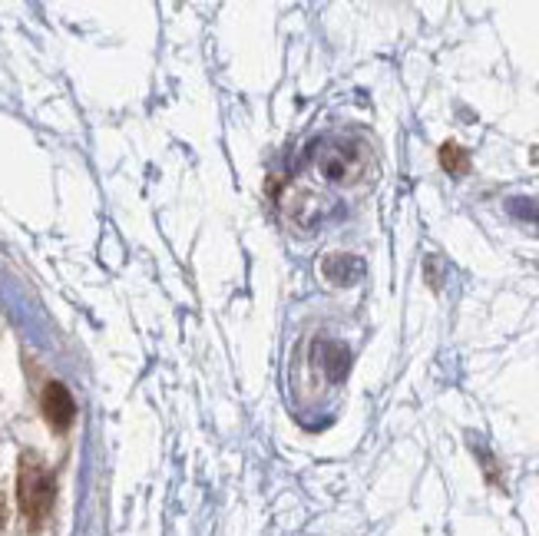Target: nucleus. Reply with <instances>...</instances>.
Instances as JSON below:
<instances>
[{"label": "nucleus", "mask_w": 539, "mask_h": 536, "mask_svg": "<svg viewBox=\"0 0 539 536\" xmlns=\"http://www.w3.org/2000/svg\"><path fill=\"white\" fill-rule=\"evenodd\" d=\"M53 474L47 467L40 464L34 457H24L20 460V477H17V500H20V510L30 527H40L47 520V513L53 507Z\"/></svg>", "instance_id": "nucleus-1"}, {"label": "nucleus", "mask_w": 539, "mask_h": 536, "mask_svg": "<svg viewBox=\"0 0 539 536\" xmlns=\"http://www.w3.org/2000/svg\"><path fill=\"white\" fill-rule=\"evenodd\" d=\"M73 414H77V407H73L70 391L57 381L47 384V388H43V417L50 421L53 431H67L73 424Z\"/></svg>", "instance_id": "nucleus-2"}, {"label": "nucleus", "mask_w": 539, "mask_h": 536, "mask_svg": "<svg viewBox=\"0 0 539 536\" xmlns=\"http://www.w3.org/2000/svg\"><path fill=\"white\" fill-rule=\"evenodd\" d=\"M444 166L454 169V173H460V159H457V146H444Z\"/></svg>", "instance_id": "nucleus-3"}, {"label": "nucleus", "mask_w": 539, "mask_h": 536, "mask_svg": "<svg viewBox=\"0 0 539 536\" xmlns=\"http://www.w3.org/2000/svg\"><path fill=\"white\" fill-rule=\"evenodd\" d=\"M4 520H7V507H4V497H0V530H4Z\"/></svg>", "instance_id": "nucleus-4"}]
</instances>
